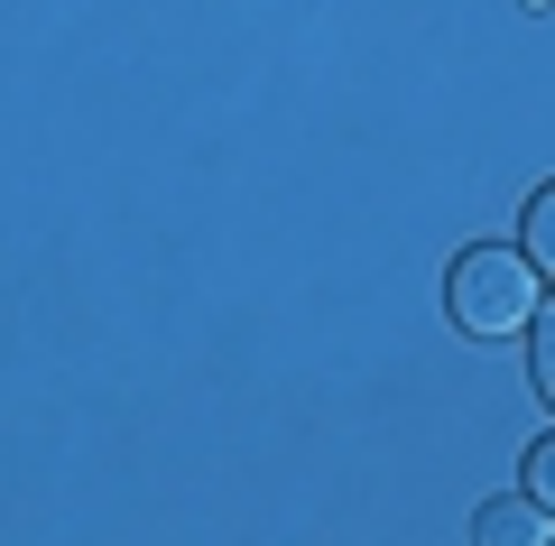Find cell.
Masks as SVG:
<instances>
[{
    "label": "cell",
    "mask_w": 555,
    "mask_h": 546,
    "mask_svg": "<svg viewBox=\"0 0 555 546\" xmlns=\"http://www.w3.org/2000/svg\"><path fill=\"white\" fill-rule=\"evenodd\" d=\"M444 306H454V325L473 333V343L528 333V315H537V269H528V251H509V241H473V251L444 269Z\"/></svg>",
    "instance_id": "cell-1"
},
{
    "label": "cell",
    "mask_w": 555,
    "mask_h": 546,
    "mask_svg": "<svg viewBox=\"0 0 555 546\" xmlns=\"http://www.w3.org/2000/svg\"><path fill=\"white\" fill-rule=\"evenodd\" d=\"M546 537H555V528H546V509H537L528 491H518V500H491L473 519V546H546Z\"/></svg>",
    "instance_id": "cell-2"
},
{
    "label": "cell",
    "mask_w": 555,
    "mask_h": 546,
    "mask_svg": "<svg viewBox=\"0 0 555 546\" xmlns=\"http://www.w3.org/2000/svg\"><path fill=\"white\" fill-rule=\"evenodd\" d=\"M518 251H528V269L555 278V186H537L528 214H518Z\"/></svg>",
    "instance_id": "cell-3"
},
{
    "label": "cell",
    "mask_w": 555,
    "mask_h": 546,
    "mask_svg": "<svg viewBox=\"0 0 555 546\" xmlns=\"http://www.w3.org/2000/svg\"><path fill=\"white\" fill-rule=\"evenodd\" d=\"M528 371H537V390L555 408V296H537V315H528Z\"/></svg>",
    "instance_id": "cell-4"
},
{
    "label": "cell",
    "mask_w": 555,
    "mask_h": 546,
    "mask_svg": "<svg viewBox=\"0 0 555 546\" xmlns=\"http://www.w3.org/2000/svg\"><path fill=\"white\" fill-rule=\"evenodd\" d=\"M528 500L555 519V435H546V445H528Z\"/></svg>",
    "instance_id": "cell-5"
},
{
    "label": "cell",
    "mask_w": 555,
    "mask_h": 546,
    "mask_svg": "<svg viewBox=\"0 0 555 546\" xmlns=\"http://www.w3.org/2000/svg\"><path fill=\"white\" fill-rule=\"evenodd\" d=\"M546 546H555V537H546Z\"/></svg>",
    "instance_id": "cell-6"
}]
</instances>
